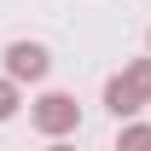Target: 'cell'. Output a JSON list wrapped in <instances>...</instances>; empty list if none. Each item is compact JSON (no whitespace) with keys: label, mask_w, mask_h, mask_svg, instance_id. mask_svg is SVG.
I'll return each mask as SVG.
<instances>
[{"label":"cell","mask_w":151,"mask_h":151,"mask_svg":"<svg viewBox=\"0 0 151 151\" xmlns=\"http://www.w3.org/2000/svg\"><path fill=\"white\" fill-rule=\"evenodd\" d=\"M116 151H151V122H122Z\"/></svg>","instance_id":"cell-5"},{"label":"cell","mask_w":151,"mask_h":151,"mask_svg":"<svg viewBox=\"0 0 151 151\" xmlns=\"http://www.w3.org/2000/svg\"><path fill=\"white\" fill-rule=\"evenodd\" d=\"M29 128L47 134V139L76 134V128H81V105H76V93H41L35 105H29Z\"/></svg>","instance_id":"cell-1"},{"label":"cell","mask_w":151,"mask_h":151,"mask_svg":"<svg viewBox=\"0 0 151 151\" xmlns=\"http://www.w3.org/2000/svg\"><path fill=\"white\" fill-rule=\"evenodd\" d=\"M105 105H111V116H116V122H134V116L145 111V99L134 93L122 76H111V81H105Z\"/></svg>","instance_id":"cell-3"},{"label":"cell","mask_w":151,"mask_h":151,"mask_svg":"<svg viewBox=\"0 0 151 151\" xmlns=\"http://www.w3.org/2000/svg\"><path fill=\"white\" fill-rule=\"evenodd\" d=\"M47 151H76V145H70V139H52V145H47Z\"/></svg>","instance_id":"cell-7"},{"label":"cell","mask_w":151,"mask_h":151,"mask_svg":"<svg viewBox=\"0 0 151 151\" xmlns=\"http://www.w3.org/2000/svg\"><path fill=\"white\" fill-rule=\"evenodd\" d=\"M122 81H128L134 93H139V99L151 105V52H145V58H128V70H122Z\"/></svg>","instance_id":"cell-4"},{"label":"cell","mask_w":151,"mask_h":151,"mask_svg":"<svg viewBox=\"0 0 151 151\" xmlns=\"http://www.w3.org/2000/svg\"><path fill=\"white\" fill-rule=\"evenodd\" d=\"M47 70H52V52L41 47V41H12L6 47V81H47Z\"/></svg>","instance_id":"cell-2"},{"label":"cell","mask_w":151,"mask_h":151,"mask_svg":"<svg viewBox=\"0 0 151 151\" xmlns=\"http://www.w3.org/2000/svg\"><path fill=\"white\" fill-rule=\"evenodd\" d=\"M145 47H151V29H145Z\"/></svg>","instance_id":"cell-8"},{"label":"cell","mask_w":151,"mask_h":151,"mask_svg":"<svg viewBox=\"0 0 151 151\" xmlns=\"http://www.w3.org/2000/svg\"><path fill=\"white\" fill-rule=\"evenodd\" d=\"M18 105H23L18 81H6V76H0V122H12V116H18Z\"/></svg>","instance_id":"cell-6"}]
</instances>
